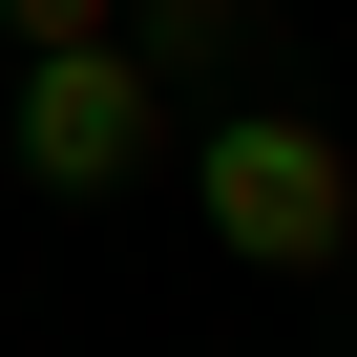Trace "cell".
Instances as JSON below:
<instances>
[{
  "mask_svg": "<svg viewBox=\"0 0 357 357\" xmlns=\"http://www.w3.org/2000/svg\"><path fill=\"white\" fill-rule=\"evenodd\" d=\"M0 43H105V0H0Z\"/></svg>",
  "mask_w": 357,
  "mask_h": 357,
  "instance_id": "277c9868",
  "label": "cell"
},
{
  "mask_svg": "<svg viewBox=\"0 0 357 357\" xmlns=\"http://www.w3.org/2000/svg\"><path fill=\"white\" fill-rule=\"evenodd\" d=\"M168 168H190V211H211V252L231 273H336L357 252V147L315 126V105H190L168 126Z\"/></svg>",
  "mask_w": 357,
  "mask_h": 357,
  "instance_id": "6da1fadb",
  "label": "cell"
},
{
  "mask_svg": "<svg viewBox=\"0 0 357 357\" xmlns=\"http://www.w3.org/2000/svg\"><path fill=\"white\" fill-rule=\"evenodd\" d=\"M168 126H190V105H168V84L126 63V43H22L0 168H22L43 211H105V190H147V168H168Z\"/></svg>",
  "mask_w": 357,
  "mask_h": 357,
  "instance_id": "7a4b0ae2",
  "label": "cell"
},
{
  "mask_svg": "<svg viewBox=\"0 0 357 357\" xmlns=\"http://www.w3.org/2000/svg\"><path fill=\"white\" fill-rule=\"evenodd\" d=\"M105 43H126L168 105H231V63L273 43V0H105Z\"/></svg>",
  "mask_w": 357,
  "mask_h": 357,
  "instance_id": "3957f363",
  "label": "cell"
}]
</instances>
